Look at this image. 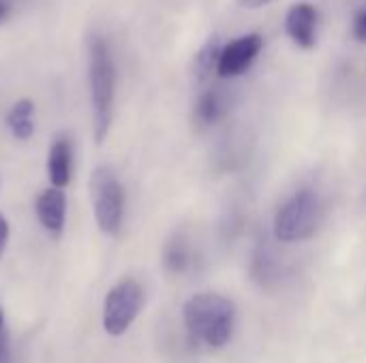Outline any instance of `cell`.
I'll use <instances>...</instances> for the list:
<instances>
[{"label": "cell", "instance_id": "1", "mask_svg": "<svg viewBox=\"0 0 366 363\" xmlns=\"http://www.w3.org/2000/svg\"><path fill=\"white\" fill-rule=\"evenodd\" d=\"M88 77H90L94 141L103 143L109 133L112 118H114L116 64H114L112 49L101 34L88 36Z\"/></svg>", "mask_w": 366, "mask_h": 363}, {"label": "cell", "instance_id": "2", "mask_svg": "<svg viewBox=\"0 0 366 363\" xmlns=\"http://www.w3.org/2000/svg\"><path fill=\"white\" fill-rule=\"evenodd\" d=\"M234 321V304L219 293H199L184 304L187 332L195 342L210 349H221L232 340Z\"/></svg>", "mask_w": 366, "mask_h": 363}, {"label": "cell", "instance_id": "3", "mask_svg": "<svg viewBox=\"0 0 366 363\" xmlns=\"http://www.w3.org/2000/svg\"><path fill=\"white\" fill-rule=\"evenodd\" d=\"M322 223V201L315 190L302 188L287 199L274 218V233L281 242L309 240Z\"/></svg>", "mask_w": 366, "mask_h": 363}, {"label": "cell", "instance_id": "4", "mask_svg": "<svg viewBox=\"0 0 366 363\" xmlns=\"http://www.w3.org/2000/svg\"><path fill=\"white\" fill-rule=\"evenodd\" d=\"M90 199L97 227L105 235H116L124 218V190L109 167H97L90 178Z\"/></svg>", "mask_w": 366, "mask_h": 363}, {"label": "cell", "instance_id": "5", "mask_svg": "<svg viewBox=\"0 0 366 363\" xmlns=\"http://www.w3.org/2000/svg\"><path fill=\"white\" fill-rule=\"evenodd\" d=\"M144 306V289L135 278H124L114 285L103 304V329L107 336H122L137 319Z\"/></svg>", "mask_w": 366, "mask_h": 363}, {"label": "cell", "instance_id": "6", "mask_svg": "<svg viewBox=\"0 0 366 363\" xmlns=\"http://www.w3.org/2000/svg\"><path fill=\"white\" fill-rule=\"evenodd\" d=\"M264 47V39L255 32L251 34H242L234 41H229L219 58V66H217V75L219 77H236L242 75L259 56Z\"/></svg>", "mask_w": 366, "mask_h": 363}, {"label": "cell", "instance_id": "7", "mask_svg": "<svg viewBox=\"0 0 366 363\" xmlns=\"http://www.w3.org/2000/svg\"><path fill=\"white\" fill-rule=\"evenodd\" d=\"M285 32L300 49L315 47L317 39V9L309 2H298L290 6L285 15Z\"/></svg>", "mask_w": 366, "mask_h": 363}, {"label": "cell", "instance_id": "8", "mask_svg": "<svg viewBox=\"0 0 366 363\" xmlns=\"http://www.w3.org/2000/svg\"><path fill=\"white\" fill-rule=\"evenodd\" d=\"M36 218L45 231L51 235H60L66 218V195L62 188H47L36 199Z\"/></svg>", "mask_w": 366, "mask_h": 363}, {"label": "cell", "instance_id": "9", "mask_svg": "<svg viewBox=\"0 0 366 363\" xmlns=\"http://www.w3.org/2000/svg\"><path fill=\"white\" fill-rule=\"evenodd\" d=\"M73 173V145L69 137H58L47 154V175L54 188H64Z\"/></svg>", "mask_w": 366, "mask_h": 363}, {"label": "cell", "instance_id": "10", "mask_svg": "<svg viewBox=\"0 0 366 363\" xmlns=\"http://www.w3.org/2000/svg\"><path fill=\"white\" fill-rule=\"evenodd\" d=\"M6 126L15 139H30L34 135V103L30 98H19L6 113Z\"/></svg>", "mask_w": 366, "mask_h": 363}, {"label": "cell", "instance_id": "11", "mask_svg": "<svg viewBox=\"0 0 366 363\" xmlns=\"http://www.w3.org/2000/svg\"><path fill=\"white\" fill-rule=\"evenodd\" d=\"M221 51H223V45H221L219 36L212 34V36L202 45V49L195 53V60H193V73H195L197 81H206L212 73H217Z\"/></svg>", "mask_w": 366, "mask_h": 363}, {"label": "cell", "instance_id": "12", "mask_svg": "<svg viewBox=\"0 0 366 363\" xmlns=\"http://www.w3.org/2000/svg\"><path fill=\"white\" fill-rule=\"evenodd\" d=\"M223 113V98L217 90H208L204 92L197 103H195V111L193 118L197 122V126H210L214 124Z\"/></svg>", "mask_w": 366, "mask_h": 363}, {"label": "cell", "instance_id": "13", "mask_svg": "<svg viewBox=\"0 0 366 363\" xmlns=\"http://www.w3.org/2000/svg\"><path fill=\"white\" fill-rule=\"evenodd\" d=\"M191 263V252L189 246L184 244V240H172L165 244L163 250V265L167 272L172 274H182Z\"/></svg>", "mask_w": 366, "mask_h": 363}, {"label": "cell", "instance_id": "14", "mask_svg": "<svg viewBox=\"0 0 366 363\" xmlns=\"http://www.w3.org/2000/svg\"><path fill=\"white\" fill-rule=\"evenodd\" d=\"M354 39L360 41V43H366V6H362L358 11V15L354 17Z\"/></svg>", "mask_w": 366, "mask_h": 363}, {"label": "cell", "instance_id": "15", "mask_svg": "<svg viewBox=\"0 0 366 363\" xmlns=\"http://www.w3.org/2000/svg\"><path fill=\"white\" fill-rule=\"evenodd\" d=\"M6 242H9V220L0 212V259H2V255L6 250Z\"/></svg>", "mask_w": 366, "mask_h": 363}, {"label": "cell", "instance_id": "16", "mask_svg": "<svg viewBox=\"0 0 366 363\" xmlns=\"http://www.w3.org/2000/svg\"><path fill=\"white\" fill-rule=\"evenodd\" d=\"M240 6H244V9H262V6H266L268 2H272V0H236Z\"/></svg>", "mask_w": 366, "mask_h": 363}, {"label": "cell", "instance_id": "17", "mask_svg": "<svg viewBox=\"0 0 366 363\" xmlns=\"http://www.w3.org/2000/svg\"><path fill=\"white\" fill-rule=\"evenodd\" d=\"M4 15H6V4H4V2L0 0V21L4 19Z\"/></svg>", "mask_w": 366, "mask_h": 363}, {"label": "cell", "instance_id": "18", "mask_svg": "<svg viewBox=\"0 0 366 363\" xmlns=\"http://www.w3.org/2000/svg\"><path fill=\"white\" fill-rule=\"evenodd\" d=\"M2 323H4V317H2V308H0V332H2Z\"/></svg>", "mask_w": 366, "mask_h": 363}]
</instances>
